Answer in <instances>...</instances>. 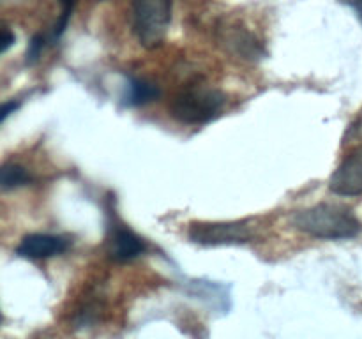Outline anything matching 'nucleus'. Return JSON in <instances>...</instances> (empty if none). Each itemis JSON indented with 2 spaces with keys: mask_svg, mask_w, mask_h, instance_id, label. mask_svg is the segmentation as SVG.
<instances>
[{
  "mask_svg": "<svg viewBox=\"0 0 362 339\" xmlns=\"http://www.w3.org/2000/svg\"><path fill=\"white\" fill-rule=\"evenodd\" d=\"M18 108H20V102H18V101H6V102H4V105H2V112H0V113H2V115H0L2 122H6L7 117H9L11 113L16 112Z\"/></svg>",
  "mask_w": 362,
  "mask_h": 339,
  "instance_id": "obj_15",
  "label": "nucleus"
},
{
  "mask_svg": "<svg viewBox=\"0 0 362 339\" xmlns=\"http://www.w3.org/2000/svg\"><path fill=\"white\" fill-rule=\"evenodd\" d=\"M172 0H134L133 32L140 46L156 49L163 44L172 21Z\"/></svg>",
  "mask_w": 362,
  "mask_h": 339,
  "instance_id": "obj_3",
  "label": "nucleus"
},
{
  "mask_svg": "<svg viewBox=\"0 0 362 339\" xmlns=\"http://www.w3.org/2000/svg\"><path fill=\"white\" fill-rule=\"evenodd\" d=\"M216 41L223 52L235 59L247 60V62H258L267 55L260 39L240 21L219 23L218 30H216Z\"/></svg>",
  "mask_w": 362,
  "mask_h": 339,
  "instance_id": "obj_4",
  "label": "nucleus"
},
{
  "mask_svg": "<svg viewBox=\"0 0 362 339\" xmlns=\"http://www.w3.org/2000/svg\"><path fill=\"white\" fill-rule=\"evenodd\" d=\"M46 41H48V39L42 34L34 35V37L30 39V42H28L27 46V55H25V64H27V66H34V64L41 59V53L42 49H45Z\"/></svg>",
  "mask_w": 362,
  "mask_h": 339,
  "instance_id": "obj_12",
  "label": "nucleus"
},
{
  "mask_svg": "<svg viewBox=\"0 0 362 339\" xmlns=\"http://www.w3.org/2000/svg\"><path fill=\"white\" fill-rule=\"evenodd\" d=\"M191 242L202 246H233L250 242L253 233L246 222H191L187 230Z\"/></svg>",
  "mask_w": 362,
  "mask_h": 339,
  "instance_id": "obj_5",
  "label": "nucleus"
},
{
  "mask_svg": "<svg viewBox=\"0 0 362 339\" xmlns=\"http://www.w3.org/2000/svg\"><path fill=\"white\" fill-rule=\"evenodd\" d=\"M32 182V175L25 166L18 162H6L0 170V184L2 189H16V187L28 186Z\"/></svg>",
  "mask_w": 362,
  "mask_h": 339,
  "instance_id": "obj_10",
  "label": "nucleus"
},
{
  "mask_svg": "<svg viewBox=\"0 0 362 339\" xmlns=\"http://www.w3.org/2000/svg\"><path fill=\"white\" fill-rule=\"evenodd\" d=\"M14 41H16V37H14V34L13 32L9 30V28L7 27H4V30H2V53H6L7 49L11 48V46L14 44Z\"/></svg>",
  "mask_w": 362,
  "mask_h": 339,
  "instance_id": "obj_14",
  "label": "nucleus"
},
{
  "mask_svg": "<svg viewBox=\"0 0 362 339\" xmlns=\"http://www.w3.org/2000/svg\"><path fill=\"white\" fill-rule=\"evenodd\" d=\"M226 94L205 81H193L180 88L170 102V113L175 120L189 126L207 124L223 112Z\"/></svg>",
  "mask_w": 362,
  "mask_h": 339,
  "instance_id": "obj_2",
  "label": "nucleus"
},
{
  "mask_svg": "<svg viewBox=\"0 0 362 339\" xmlns=\"http://www.w3.org/2000/svg\"><path fill=\"white\" fill-rule=\"evenodd\" d=\"M147 251V244L140 235L127 228L126 225H115L110 228L108 237V256L110 260L117 261V263H127V261L136 260L138 256Z\"/></svg>",
  "mask_w": 362,
  "mask_h": 339,
  "instance_id": "obj_7",
  "label": "nucleus"
},
{
  "mask_svg": "<svg viewBox=\"0 0 362 339\" xmlns=\"http://www.w3.org/2000/svg\"><path fill=\"white\" fill-rule=\"evenodd\" d=\"M161 95L158 85L144 78H127L126 94H124V105L126 106H144L156 101Z\"/></svg>",
  "mask_w": 362,
  "mask_h": 339,
  "instance_id": "obj_9",
  "label": "nucleus"
},
{
  "mask_svg": "<svg viewBox=\"0 0 362 339\" xmlns=\"http://www.w3.org/2000/svg\"><path fill=\"white\" fill-rule=\"evenodd\" d=\"M292 225L299 232L315 239L346 240L361 233L362 225L349 207L334 203H318L296 212Z\"/></svg>",
  "mask_w": 362,
  "mask_h": 339,
  "instance_id": "obj_1",
  "label": "nucleus"
},
{
  "mask_svg": "<svg viewBox=\"0 0 362 339\" xmlns=\"http://www.w3.org/2000/svg\"><path fill=\"white\" fill-rule=\"evenodd\" d=\"M329 189L339 196L362 194V143L346 154L329 180Z\"/></svg>",
  "mask_w": 362,
  "mask_h": 339,
  "instance_id": "obj_6",
  "label": "nucleus"
},
{
  "mask_svg": "<svg viewBox=\"0 0 362 339\" xmlns=\"http://www.w3.org/2000/svg\"><path fill=\"white\" fill-rule=\"evenodd\" d=\"M69 240L66 237L52 235V233H30L20 240L16 254L28 260H42V258L59 256L66 253Z\"/></svg>",
  "mask_w": 362,
  "mask_h": 339,
  "instance_id": "obj_8",
  "label": "nucleus"
},
{
  "mask_svg": "<svg viewBox=\"0 0 362 339\" xmlns=\"http://www.w3.org/2000/svg\"><path fill=\"white\" fill-rule=\"evenodd\" d=\"M339 2L349 6L350 9L357 14V18L362 21V0H339Z\"/></svg>",
  "mask_w": 362,
  "mask_h": 339,
  "instance_id": "obj_16",
  "label": "nucleus"
},
{
  "mask_svg": "<svg viewBox=\"0 0 362 339\" xmlns=\"http://www.w3.org/2000/svg\"><path fill=\"white\" fill-rule=\"evenodd\" d=\"M59 4H60V7H62V11H60V16H59V20H57L55 27H53L52 37H49V41L52 42L59 41L60 35L66 32L71 16H73L74 4H76V0H59Z\"/></svg>",
  "mask_w": 362,
  "mask_h": 339,
  "instance_id": "obj_11",
  "label": "nucleus"
},
{
  "mask_svg": "<svg viewBox=\"0 0 362 339\" xmlns=\"http://www.w3.org/2000/svg\"><path fill=\"white\" fill-rule=\"evenodd\" d=\"M345 140H362V113L359 115V119L352 124V127L346 133Z\"/></svg>",
  "mask_w": 362,
  "mask_h": 339,
  "instance_id": "obj_13",
  "label": "nucleus"
}]
</instances>
